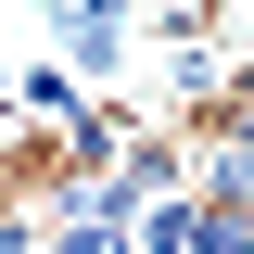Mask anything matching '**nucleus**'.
Listing matches in <instances>:
<instances>
[{
    "instance_id": "3",
    "label": "nucleus",
    "mask_w": 254,
    "mask_h": 254,
    "mask_svg": "<svg viewBox=\"0 0 254 254\" xmlns=\"http://www.w3.org/2000/svg\"><path fill=\"white\" fill-rule=\"evenodd\" d=\"M38 254H127V229H102V216H51V242Z\"/></svg>"
},
{
    "instance_id": "1",
    "label": "nucleus",
    "mask_w": 254,
    "mask_h": 254,
    "mask_svg": "<svg viewBox=\"0 0 254 254\" xmlns=\"http://www.w3.org/2000/svg\"><path fill=\"white\" fill-rule=\"evenodd\" d=\"M51 38H64V64H76V76H127V64L153 51L115 0H64V13H51Z\"/></svg>"
},
{
    "instance_id": "2",
    "label": "nucleus",
    "mask_w": 254,
    "mask_h": 254,
    "mask_svg": "<svg viewBox=\"0 0 254 254\" xmlns=\"http://www.w3.org/2000/svg\"><path fill=\"white\" fill-rule=\"evenodd\" d=\"M0 76H13V115H26V140H38V153H51L64 127L89 115V89H76V64H51V51H13Z\"/></svg>"
}]
</instances>
